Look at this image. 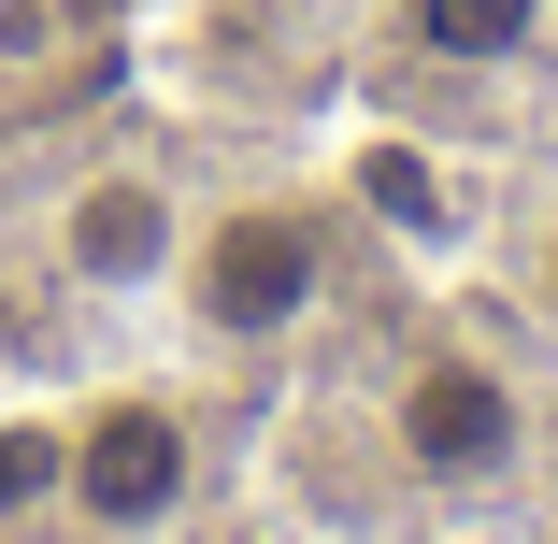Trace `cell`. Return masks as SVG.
Returning <instances> with one entry per match:
<instances>
[{
    "label": "cell",
    "mask_w": 558,
    "mask_h": 544,
    "mask_svg": "<svg viewBox=\"0 0 558 544\" xmlns=\"http://www.w3.org/2000/svg\"><path fill=\"white\" fill-rule=\"evenodd\" d=\"M329 287H344V230H329V201L315 186H230V201H201L186 215V258H172V301H186V330L215 359H272L301 344Z\"/></svg>",
    "instance_id": "obj_1"
},
{
    "label": "cell",
    "mask_w": 558,
    "mask_h": 544,
    "mask_svg": "<svg viewBox=\"0 0 558 544\" xmlns=\"http://www.w3.org/2000/svg\"><path fill=\"white\" fill-rule=\"evenodd\" d=\"M387 459H401L415 487H501V473L530 459V401H515V373L473 359V344L401 359V387H387Z\"/></svg>",
    "instance_id": "obj_4"
},
{
    "label": "cell",
    "mask_w": 558,
    "mask_h": 544,
    "mask_svg": "<svg viewBox=\"0 0 558 544\" xmlns=\"http://www.w3.org/2000/svg\"><path fill=\"white\" fill-rule=\"evenodd\" d=\"M29 258L72 287V301H172V258H186V186L158 158H86L72 186H44L29 215Z\"/></svg>",
    "instance_id": "obj_3"
},
{
    "label": "cell",
    "mask_w": 558,
    "mask_h": 544,
    "mask_svg": "<svg viewBox=\"0 0 558 544\" xmlns=\"http://www.w3.org/2000/svg\"><path fill=\"white\" fill-rule=\"evenodd\" d=\"M544 15H558V0H387V29H401L429 72H501V58L544 44Z\"/></svg>",
    "instance_id": "obj_5"
},
{
    "label": "cell",
    "mask_w": 558,
    "mask_h": 544,
    "mask_svg": "<svg viewBox=\"0 0 558 544\" xmlns=\"http://www.w3.org/2000/svg\"><path fill=\"white\" fill-rule=\"evenodd\" d=\"M359 201L387 215V230H444V172L415 144H359Z\"/></svg>",
    "instance_id": "obj_6"
},
{
    "label": "cell",
    "mask_w": 558,
    "mask_h": 544,
    "mask_svg": "<svg viewBox=\"0 0 558 544\" xmlns=\"http://www.w3.org/2000/svg\"><path fill=\"white\" fill-rule=\"evenodd\" d=\"M44 501H58V530H86V544H158V530H186V501H201V415H186L172 387H100V401H72Z\"/></svg>",
    "instance_id": "obj_2"
},
{
    "label": "cell",
    "mask_w": 558,
    "mask_h": 544,
    "mask_svg": "<svg viewBox=\"0 0 558 544\" xmlns=\"http://www.w3.org/2000/svg\"><path fill=\"white\" fill-rule=\"evenodd\" d=\"M72 58V0H0V86H29Z\"/></svg>",
    "instance_id": "obj_7"
},
{
    "label": "cell",
    "mask_w": 558,
    "mask_h": 544,
    "mask_svg": "<svg viewBox=\"0 0 558 544\" xmlns=\"http://www.w3.org/2000/svg\"><path fill=\"white\" fill-rule=\"evenodd\" d=\"M544 301H558V230H544Z\"/></svg>",
    "instance_id": "obj_8"
}]
</instances>
